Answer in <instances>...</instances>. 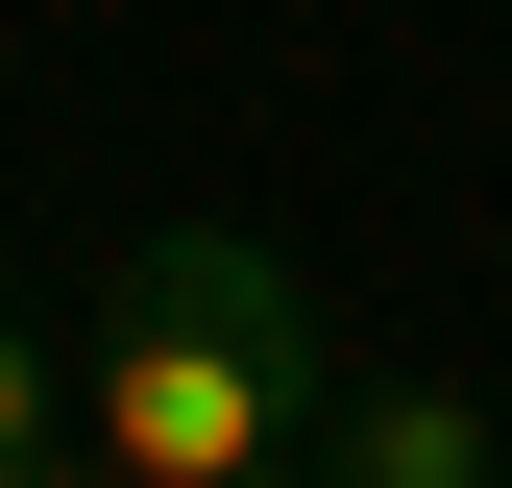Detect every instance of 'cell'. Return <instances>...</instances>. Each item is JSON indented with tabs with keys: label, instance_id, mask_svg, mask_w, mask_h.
<instances>
[{
	"label": "cell",
	"instance_id": "1",
	"mask_svg": "<svg viewBox=\"0 0 512 488\" xmlns=\"http://www.w3.org/2000/svg\"><path fill=\"white\" fill-rule=\"evenodd\" d=\"M342 391L366 366L317 342L293 244H244V220H147L122 293H98V342H74V440L122 488H293L342 440Z\"/></svg>",
	"mask_w": 512,
	"mask_h": 488
},
{
	"label": "cell",
	"instance_id": "2",
	"mask_svg": "<svg viewBox=\"0 0 512 488\" xmlns=\"http://www.w3.org/2000/svg\"><path fill=\"white\" fill-rule=\"evenodd\" d=\"M317 464H342V488H512V440H488L464 391H342V440H317Z\"/></svg>",
	"mask_w": 512,
	"mask_h": 488
},
{
	"label": "cell",
	"instance_id": "3",
	"mask_svg": "<svg viewBox=\"0 0 512 488\" xmlns=\"http://www.w3.org/2000/svg\"><path fill=\"white\" fill-rule=\"evenodd\" d=\"M25 440H74V366H49L25 318H0V464H25Z\"/></svg>",
	"mask_w": 512,
	"mask_h": 488
},
{
	"label": "cell",
	"instance_id": "4",
	"mask_svg": "<svg viewBox=\"0 0 512 488\" xmlns=\"http://www.w3.org/2000/svg\"><path fill=\"white\" fill-rule=\"evenodd\" d=\"M0 488H122V464H98V440H25V464H0Z\"/></svg>",
	"mask_w": 512,
	"mask_h": 488
},
{
	"label": "cell",
	"instance_id": "5",
	"mask_svg": "<svg viewBox=\"0 0 512 488\" xmlns=\"http://www.w3.org/2000/svg\"><path fill=\"white\" fill-rule=\"evenodd\" d=\"M293 488H342V464H293Z\"/></svg>",
	"mask_w": 512,
	"mask_h": 488
}]
</instances>
